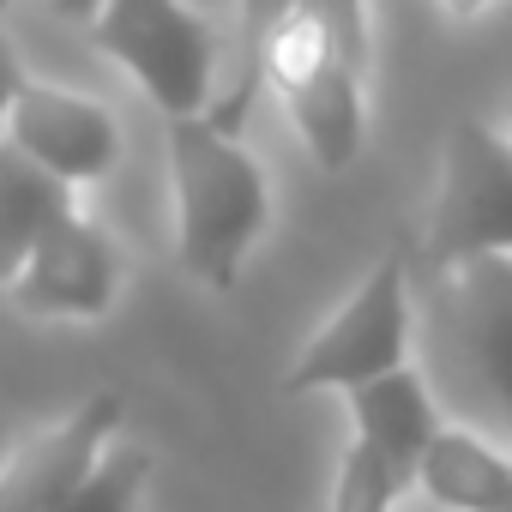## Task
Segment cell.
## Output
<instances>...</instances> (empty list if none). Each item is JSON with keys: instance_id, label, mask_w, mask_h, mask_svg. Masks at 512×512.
Segmentation results:
<instances>
[{"instance_id": "1", "label": "cell", "mask_w": 512, "mask_h": 512, "mask_svg": "<svg viewBox=\"0 0 512 512\" xmlns=\"http://www.w3.org/2000/svg\"><path fill=\"white\" fill-rule=\"evenodd\" d=\"M416 374L440 416L512 452V260L422 272Z\"/></svg>"}, {"instance_id": "2", "label": "cell", "mask_w": 512, "mask_h": 512, "mask_svg": "<svg viewBox=\"0 0 512 512\" xmlns=\"http://www.w3.org/2000/svg\"><path fill=\"white\" fill-rule=\"evenodd\" d=\"M266 79L308 157L332 175L350 169L368 133V0H290Z\"/></svg>"}, {"instance_id": "3", "label": "cell", "mask_w": 512, "mask_h": 512, "mask_svg": "<svg viewBox=\"0 0 512 512\" xmlns=\"http://www.w3.org/2000/svg\"><path fill=\"white\" fill-rule=\"evenodd\" d=\"M169 193H175V253L181 272L217 296L235 290L253 241L272 223V187L241 133L211 115L169 121Z\"/></svg>"}, {"instance_id": "4", "label": "cell", "mask_w": 512, "mask_h": 512, "mask_svg": "<svg viewBox=\"0 0 512 512\" xmlns=\"http://www.w3.org/2000/svg\"><path fill=\"white\" fill-rule=\"evenodd\" d=\"M416 350V290H410V241H392L350 302L302 344L284 392H350L380 374L410 368Z\"/></svg>"}, {"instance_id": "5", "label": "cell", "mask_w": 512, "mask_h": 512, "mask_svg": "<svg viewBox=\"0 0 512 512\" xmlns=\"http://www.w3.org/2000/svg\"><path fill=\"white\" fill-rule=\"evenodd\" d=\"M91 43L139 79V91L163 109V121L211 115L223 37L187 0H109L91 19Z\"/></svg>"}, {"instance_id": "6", "label": "cell", "mask_w": 512, "mask_h": 512, "mask_svg": "<svg viewBox=\"0 0 512 512\" xmlns=\"http://www.w3.org/2000/svg\"><path fill=\"white\" fill-rule=\"evenodd\" d=\"M470 260H512V139L488 121H458L440 145L422 272H452Z\"/></svg>"}, {"instance_id": "7", "label": "cell", "mask_w": 512, "mask_h": 512, "mask_svg": "<svg viewBox=\"0 0 512 512\" xmlns=\"http://www.w3.org/2000/svg\"><path fill=\"white\" fill-rule=\"evenodd\" d=\"M121 422H127V404L115 392H91L61 422L19 440L13 458L0 464V512H55L121 440Z\"/></svg>"}, {"instance_id": "8", "label": "cell", "mask_w": 512, "mask_h": 512, "mask_svg": "<svg viewBox=\"0 0 512 512\" xmlns=\"http://www.w3.org/2000/svg\"><path fill=\"white\" fill-rule=\"evenodd\" d=\"M37 169H49L61 187H91L115 169L121 157V127L115 115L85 97V91H67V85H49V79H25V91L13 97V115H7V133Z\"/></svg>"}, {"instance_id": "9", "label": "cell", "mask_w": 512, "mask_h": 512, "mask_svg": "<svg viewBox=\"0 0 512 512\" xmlns=\"http://www.w3.org/2000/svg\"><path fill=\"white\" fill-rule=\"evenodd\" d=\"M121 296V260H115V241L85 217H61L37 253L19 266V278L7 284V302L43 320H103Z\"/></svg>"}, {"instance_id": "10", "label": "cell", "mask_w": 512, "mask_h": 512, "mask_svg": "<svg viewBox=\"0 0 512 512\" xmlns=\"http://www.w3.org/2000/svg\"><path fill=\"white\" fill-rule=\"evenodd\" d=\"M350 404V422H356V440L404 482L416 488V470H422V452L434 446V434L446 428L428 380L416 368H398V374H380L368 386H350L344 392Z\"/></svg>"}, {"instance_id": "11", "label": "cell", "mask_w": 512, "mask_h": 512, "mask_svg": "<svg viewBox=\"0 0 512 512\" xmlns=\"http://www.w3.org/2000/svg\"><path fill=\"white\" fill-rule=\"evenodd\" d=\"M416 488L446 512H512V452L446 422L422 452Z\"/></svg>"}, {"instance_id": "12", "label": "cell", "mask_w": 512, "mask_h": 512, "mask_svg": "<svg viewBox=\"0 0 512 512\" xmlns=\"http://www.w3.org/2000/svg\"><path fill=\"white\" fill-rule=\"evenodd\" d=\"M73 211H79L73 187H61L49 169H37L13 139H0V290L19 278L37 241Z\"/></svg>"}, {"instance_id": "13", "label": "cell", "mask_w": 512, "mask_h": 512, "mask_svg": "<svg viewBox=\"0 0 512 512\" xmlns=\"http://www.w3.org/2000/svg\"><path fill=\"white\" fill-rule=\"evenodd\" d=\"M290 13V0H241V13H235V73L223 85V97L211 103V121L223 133H241L253 97L266 91V55H272V37Z\"/></svg>"}, {"instance_id": "14", "label": "cell", "mask_w": 512, "mask_h": 512, "mask_svg": "<svg viewBox=\"0 0 512 512\" xmlns=\"http://www.w3.org/2000/svg\"><path fill=\"white\" fill-rule=\"evenodd\" d=\"M145 482H151V452L133 446V440H115V446L97 458V470H91L55 512H139Z\"/></svg>"}, {"instance_id": "15", "label": "cell", "mask_w": 512, "mask_h": 512, "mask_svg": "<svg viewBox=\"0 0 512 512\" xmlns=\"http://www.w3.org/2000/svg\"><path fill=\"white\" fill-rule=\"evenodd\" d=\"M398 494H404V482H398L362 440H350V446H344V464H338L332 512H392Z\"/></svg>"}, {"instance_id": "16", "label": "cell", "mask_w": 512, "mask_h": 512, "mask_svg": "<svg viewBox=\"0 0 512 512\" xmlns=\"http://www.w3.org/2000/svg\"><path fill=\"white\" fill-rule=\"evenodd\" d=\"M25 67H19V55H13V43L0 37V133H7V115H13V97L25 91Z\"/></svg>"}, {"instance_id": "17", "label": "cell", "mask_w": 512, "mask_h": 512, "mask_svg": "<svg viewBox=\"0 0 512 512\" xmlns=\"http://www.w3.org/2000/svg\"><path fill=\"white\" fill-rule=\"evenodd\" d=\"M103 7H109V0H55V13H61V19H79V25H91Z\"/></svg>"}, {"instance_id": "18", "label": "cell", "mask_w": 512, "mask_h": 512, "mask_svg": "<svg viewBox=\"0 0 512 512\" xmlns=\"http://www.w3.org/2000/svg\"><path fill=\"white\" fill-rule=\"evenodd\" d=\"M440 7H446V13H452V19H476V13H482V7H488V0H440Z\"/></svg>"}, {"instance_id": "19", "label": "cell", "mask_w": 512, "mask_h": 512, "mask_svg": "<svg viewBox=\"0 0 512 512\" xmlns=\"http://www.w3.org/2000/svg\"><path fill=\"white\" fill-rule=\"evenodd\" d=\"M506 139H512V109H506Z\"/></svg>"}, {"instance_id": "20", "label": "cell", "mask_w": 512, "mask_h": 512, "mask_svg": "<svg viewBox=\"0 0 512 512\" xmlns=\"http://www.w3.org/2000/svg\"><path fill=\"white\" fill-rule=\"evenodd\" d=\"M7 7H13V0H0V13H7Z\"/></svg>"}]
</instances>
